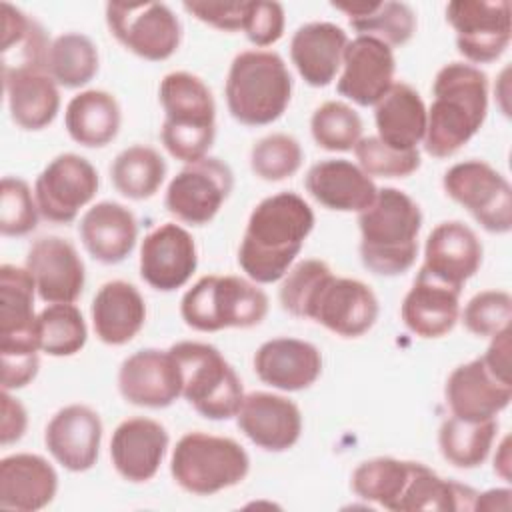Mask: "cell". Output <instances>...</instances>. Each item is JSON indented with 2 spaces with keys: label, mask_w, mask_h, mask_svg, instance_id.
<instances>
[{
  "label": "cell",
  "mask_w": 512,
  "mask_h": 512,
  "mask_svg": "<svg viewBox=\"0 0 512 512\" xmlns=\"http://www.w3.org/2000/svg\"><path fill=\"white\" fill-rule=\"evenodd\" d=\"M510 466V436H506L494 456V472H498L504 480H510Z\"/></svg>",
  "instance_id": "cell-53"
},
{
  "label": "cell",
  "mask_w": 512,
  "mask_h": 512,
  "mask_svg": "<svg viewBox=\"0 0 512 512\" xmlns=\"http://www.w3.org/2000/svg\"><path fill=\"white\" fill-rule=\"evenodd\" d=\"M496 432V418L470 422L450 416L440 426L438 446L448 464L468 470L480 466L488 458Z\"/></svg>",
  "instance_id": "cell-38"
},
{
  "label": "cell",
  "mask_w": 512,
  "mask_h": 512,
  "mask_svg": "<svg viewBox=\"0 0 512 512\" xmlns=\"http://www.w3.org/2000/svg\"><path fill=\"white\" fill-rule=\"evenodd\" d=\"M58 492L54 466L38 454H10L0 460V506L16 512H36Z\"/></svg>",
  "instance_id": "cell-28"
},
{
  "label": "cell",
  "mask_w": 512,
  "mask_h": 512,
  "mask_svg": "<svg viewBox=\"0 0 512 512\" xmlns=\"http://www.w3.org/2000/svg\"><path fill=\"white\" fill-rule=\"evenodd\" d=\"M510 348H512L510 346V328H504L502 332L492 336L490 346L480 356L484 360V364L488 366V370L504 382H512V376H510Z\"/></svg>",
  "instance_id": "cell-51"
},
{
  "label": "cell",
  "mask_w": 512,
  "mask_h": 512,
  "mask_svg": "<svg viewBox=\"0 0 512 512\" xmlns=\"http://www.w3.org/2000/svg\"><path fill=\"white\" fill-rule=\"evenodd\" d=\"M102 420L86 404L60 408L44 430V444L54 460L70 472L90 470L100 454Z\"/></svg>",
  "instance_id": "cell-20"
},
{
  "label": "cell",
  "mask_w": 512,
  "mask_h": 512,
  "mask_svg": "<svg viewBox=\"0 0 512 512\" xmlns=\"http://www.w3.org/2000/svg\"><path fill=\"white\" fill-rule=\"evenodd\" d=\"M38 204L30 186L16 176H4L0 184V232L2 236H26L38 224Z\"/></svg>",
  "instance_id": "cell-46"
},
{
  "label": "cell",
  "mask_w": 512,
  "mask_h": 512,
  "mask_svg": "<svg viewBox=\"0 0 512 512\" xmlns=\"http://www.w3.org/2000/svg\"><path fill=\"white\" fill-rule=\"evenodd\" d=\"M234 188V174L226 162L206 156L186 164L168 184L164 206L180 222L204 226L214 220Z\"/></svg>",
  "instance_id": "cell-11"
},
{
  "label": "cell",
  "mask_w": 512,
  "mask_h": 512,
  "mask_svg": "<svg viewBox=\"0 0 512 512\" xmlns=\"http://www.w3.org/2000/svg\"><path fill=\"white\" fill-rule=\"evenodd\" d=\"M254 372L272 388L284 392L306 390L322 374V354L306 340L272 338L256 350Z\"/></svg>",
  "instance_id": "cell-25"
},
{
  "label": "cell",
  "mask_w": 512,
  "mask_h": 512,
  "mask_svg": "<svg viewBox=\"0 0 512 512\" xmlns=\"http://www.w3.org/2000/svg\"><path fill=\"white\" fill-rule=\"evenodd\" d=\"M36 282L26 268L0 266V364L38 360Z\"/></svg>",
  "instance_id": "cell-12"
},
{
  "label": "cell",
  "mask_w": 512,
  "mask_h": 512,
  "mask_svg": "<svg viewBox=\"0 0 512 512\" xmlns=\"http://www.w3.org/2000/svg\"><path fill=\"white\" fill-rule=\"evenodd\" d=\"M444 396L452 416L470 422L492 420L508 408L512 382L496 378L482 358H474L450 372Z\"/></svg>",
  "instance_id": "cell-22"
},
{
  "label": "cell",
  "mask_w": 512,
  "mask_h": 512,
  "mask_svg": "<svg viewBox=\"0 0 512 512\" xmlns=\"http://www.w3.org/2000/svg\"><path fill=\"white\" fill-rule=\"evenodd\" d=\"M268 314V296L256 282L240 276H202L180 300V316L192 330L218 332L252 328Z\"/></svg>",
  "instance_id": "cell-6"
},
{
  "label": "cell",
  "mask_w": 512,
  "mask_h": 512,
  "mask_svg": "<svg viewBox=\"0 0 512 512\" xmlns=\"http://www.w3.org/2000/svg\"><path fill=\"white\" fill-rule=\"evenodd\" d=\"M78 234L94 260L118 264L126 260L136 246L138 222L126 206L104 200L84 212Z\"/></svg>",
  "instance_id": "cell-29"
},
{
  "label": "cell",
  "mask_w": 512,
  "mask_h": 512,
  "mask_svg": "<svg viewBox=\"0 0 512 512\" xmlns=\"http://www.w3.org/2000/svg\"><path fill=\"white\" fill-rule=\"evenodd\" d=\"M10 118L22 130H42L60 110L58 84L46 68H20L2 72Z\"/></svg>",
  "instance_id": "cell-31"
},
{
  "label": "cell",
  "mask_w": 512,
  "mask_h": 512,
  "mask_svg": "<svg viewBox=\"0 0 512 512\" xmlns=\"http://www.w3.org/2000/svg\"><path fill=\"white\" fill-rule=\"evenodd\" d=\"M28 428V414L22 402L10 396L8 390H2V422H0V440L4 446L18 442Z\"/></svg>",
  "instance_id": "cell-50"
},
{
  "label": "cell",
  "mask_w": 512,
  "mask_h": 512,
  "mask_svg": "<svg viewBox=\"0 0 512 512\" xmlns=\"http://www.w3.org/2000/svg\"><path fill=\"white\" fill-rule=\"evenodd\" d=\"M158 96L164 108L160 140L168 154L184 164L206 158L216 138V102L206 82L184 70L170 72Z\"/></svg>",
  "instance_id": "cell-4"
},
{
  "label": "cell",
  "mask_w": 512,
  "mask_h": 512,
  "mask_svg": "<svg viewBox=\"0 0 512 512\" xmlns=\"http://www.w3.org/2000/svg\"><path fill=\"white\" fill-rule=\"evenodd\" d=\"M358 166L372 178H406L420 168L418 150H394L378 136H364L356 142Z\"/></svg>",
  "instance_id": "cell-45"
},
{
  "label": "cell",
  "mask_w": 512,
  "mask_h": 512,
  "mask_svg": "<svg viewBox=\"0 0 512 512\" xmlns=\"http://www.w3.org/2000/svg\"><path fill=\"white\" fill-rule=\"evenodd\" d=\"M106 24L126 50L150 62L168 60L182 40L180 20L162 2H108Z\"/></svg>",
  "instance_id": "cell-10"
},
{
  "label": "cell",
  "mask_w": 512,
  "mask_h": 512,
  "mask_svg": "<svg viewBox=\"0 0 512 512\" xmlns=\"http://www.w3.org/2000/svg\"><path fill=\"white\" fill-rule=\"evenodd\" d=\"M36 338L40 352L64 358L84 348L88 328L82 312L74 304H50L38 314Z\"/></svg>",
  "instance_id": "cell-41"
},
{
  "label": "cell",
  "mask_w": 512,
  "mask_h": 512,
  "mask_svg": "<svg viewBox=\"0 0 512 512\" xmlns=\"http://www.w3.org/2000/svg\"><path fill=\"white\" fill-rule=\"evenodd\" d=\"M198 266L192 234L180 224L166 222L148 232L140 246V276L160 292L182 288Z\"/></svg>",
  "instance_id": "cell-17"
},
{
  "label": "cell",
  "mask_w": 512,
  "mask_h": 512,
  "mask_svg": "<svg viewBox=\"0 0 512 512\" xmlns=\"http://www.w3.org/2000/svg\"><path fill=\"white\" fill-rule=\"evenodd\" d=\"M446 20L456 32L458 52L474 64L498 60L510 44L508 0H454L446 6Z\"/></svg>",
  "instance_id": "cell-13"
},
{
  "label": "cell",
  "mask_w": 512,
  "mask_h": 512,
  "mask_svg": "<svg viewBox=\"0 0 512 512\" xmlns=\"http://www.w3.org/2000/svg\"><path fill=\"white\" fill-rule=\"evenodd\" d=\"M120 124V104L106 90H84L76 94L64 112L68 136L86 148L108 146L118 136Z\"/></svg>",
  "instance_id": "cell-34"
},
{
  "label": "cell",
  "mask_w": 512,
  "mask_h": 512,
  "mask_svg": "<svg viewBox=\"0 0 512 512\" xmlns=\"http://www.w3.org/2000/svg\"><path fill=\"white\" fill-rule=\"evenodd\" d=\"M166 176V162L158 150L134 144L124 148L110 166L114 188L130 200L152 198Z\"/></svg>",
  "instance_id": "cell-37"
},
{
  "label": "cell",
  "mask_w": 512,
  "mask_h": 512,
  "mask_svg": "<svg viewBox=\"0 0 512 512\" xmlns=\"http://www.w3.org/2000/svg\"><path fill=\"white\" fill-rule=\"evenodd\" d=\"M182 6L188 14L216 30L238 32L244 30L250 2H184Z\"/></svg>",
  "instance_id": "cell-49"
},
{
  "label": "cell",
  "mask_w": 512,
  "mask_h": 512,
  "mask_svg": "<svg viewBox=\"0 0 512 512\" xmlns=\"http://www.w3.org/2000/svg\"><path fill=\"white\" fill-rule=\"evenodd\" d=\"M96 168L78 154H58L38 174L34 198L40 216L54 224H70L98 192Z\"/></svg>",
  "instance_id": "cell-14"
},
{
  "label": "cell",
  "mask_w": 512,
  "mask_h": 512,
  "mask_svg": "<svg viewBox=\"0 0 512 512\" xmlns=\"http://www.w3.org/2000/svg\"><path fill=\"white\" fill-rule=\"evenodd\" d=\"M426 108L424 150L434 158H450L482 128L488 114V76L474 64H444L432 84Z\"/></svg>",
  "instance_id": "cell-2"
},
{
  "label": "cell",
  "mask_w": 512,
  "mask_h": 512,
  "mask_svg": "<svg viewBox=\"0 0 512 512\" xmlns=\"http://www.w3.org/2000/svg\"><path fill=\"white\" fill-rule=\"evenodd\" d=\"M460 292L462 288L450 286L420 268L400 306L404 326L420 338L448 334L460 320Z\"/></svg>",
  "instance_id": "cell-24"
},
{
  "label": "cell",
  "mask_w": 512,
  "mask_h": 512,
  "mask_svg": "<svg viewBox=\"0 0 512 512\" xmlns=\"http://www.w3.org/2000/svg\"><path fill=\"white\" fill-rule=\"evenodd\" d=\"M178 362L182 396L208 420H228L244 400L242 380L220 350L206 342L182 340L168 348Z\"/></svg>",
  "instance_id": "cell-7"
},
{
  "label": "cell",
  "mask_w": 512,
  "mask_h": 512,
  "mask_svg": "<svg viewBox=\"0 0 512 512\" xmlns=\"http://www.w3.org/2000/svg\"><path fill=\"white\" fill-rule=\"evenodd\" d=\"M304 186L318 204L336 212H362L378 192L374 180L344 158H328L310 166Z\"/></svg>",
  "instance_id": "cell-27"
},
{
  "label": "cell",
  "mask_w": 512,
  "mask_h": 512,
  "mask_svg": "<svg viewBox=\"0 0 512 512\" xmlns=\"http://www.w3.org/2000/svg\"><path fill=\"white\" fill-rule=\"evenodd\" d=\"M374 120L378 138L394 150H418L426 134V104L406 82H394L376 102Z\"/></svg>",
  "instance_id": "cell-33"
},
{
  "label": "cell",
  "mask_w": 512,
  "mask_h": 512,
  "mask_svg": "<svg viewBox=\"0 0 512 512\" xmlns=\"http://www.w3.org/2000/svg\"><path fill=\"white\" fill-rule=\"evenodd\" d=\"M464 328L478 338H492L510 328L512 296L506 290H484L468 300L460 310Z\"/></svg>",
  "instance_id": "cell-47"
},
{
  "label": "cell",
  "mask_w": 512,
  "mask_h": 512,
  "mask_svg": "<svg viewBox=\"0 0 512 512\" xmlns=\"http://www.w3.org/2000/svg\"><path fill=\"white\" fill-rule=\"evenodd\" d=\"M482 264V244L474 230L460 220L440 222L426 238L424 264L438 280L462 288Z\"/></svg>",
  "instance_id": "cell-26"
},
{
  "label": "cell",
  "mask_w": 512,
  "mask_h": 512,
  "mask_svg": "<svg viewBox=\"0 0 512 512\" xmlns=\"http://www.w3.org/2000/svg\"><path fill=\"white\" fill-rule=\"evenodd\" d=\"M444 192L492 234L512 230V186L484 160H464L450 166L442 178Z\"/></svg>",
  "instance_id": "cell-9"
},
{
  "label": "cell",
  "mask_w": 512,
  "mask_h": 512,
  "mask_svg": "<svg viewBox=\"0 0 512 512\" xmlns=\"http://www.w3.org/2000/svg\"><path fill=\"white\" fill-rule=\"evenodd\" d=\"M250 472L248 452L228 436L184 434L170 458L174 482L194 496H212L240 484Z\"/></svg>",
  "instance_id": "cell-8"
},
{
  "label": "cell",
  "mask_w": 512,
  "mask_h": 512,
  "mask_svg": "<svg viewBox=\"0 0 512 512\" xmlns=\"http://www.w3.org/2000/svg\"><path fill=\"white\" fill-rule=\"evenodd\" d=\"M224 94L234 120L244 126H266L286 112L292 76L278 52L244 50L230 64Z\"/></svg>",
  "instance_id": "cell-5"
},
{
  "label": "cell",
  "mask_w": 512,
  "mask_h": 512,
  "mask_svg": "<svg viewBox=\"0 0 512 512\" xmlns=\"http://www.w3.org/2000/svg\"><path fill=\"white\" fill-rule=\"evenodd\" d=\"M332 276L330 266L324 260H302L296 266H292L280 286L278 298L282 308L296 316V318H308V308L320 290V286Z\"/></svg>",
  "instance_id": "cell-44"
},
{
  "label": "cell",
  "mask_w": 512,
  "mask_h": 512,
  "mask_svg": "<svg viewBox=\"0 0 512 512\" xmlns=\"http://www.w3.org/2000/svg\"><path fill=\"white\" fill-rule=\"evenodd\" d=\"M378 312V298L368 284L332 274L316 292L308 318L336 336L358 338L374 326Z\"/></svg>",
  "instance_id": "cell-15"
},
{
  "label": "cell",
  "mask_w": 512,
  "mask_h": 512,
  "mask_svg": "<svg viewBox=\"0 0 512 512\" xmlns=\"http://www.w3.org/2000/svg\"><path fill=\"white\" fill-rule=\"evenodd\" d=\"M412 474V460L378 456L356 466L350 486L356 496L396 512L402 492Z\"/></svg>",
  "instance_id": "cell-39"
},
{
  "label": "cell",
  "mask_w": 512,
  "mask_h": 512,
  "mask_svg": "<svg viewBox=\"0 0 512 512\" xmlns=\"http://www.w3.org/2000/svg\"><path fill=\"white\" fill-rule=\"evenodd\" d=\"M236 424L250 442L268 452L292 448L302 434L300 408L290 398L272 392L244 394Z\"/></svg>",
  "instance_id": "cell-21"
},
{
  "label": "cell",
  "mask_w": 512,
  "mask_h": 512,
  "mask_svg": "<svg viewBox=\"0 0 512 512\" xmlns=\"http://www.w3.org/2000/svg\"><path fill=\"white\" fill-rule=\"evenodd\" d=\"M512 492L508 488H494L482 492L474 500V510H508Z\"/></svg>",
  "instance_id": "cell-52"
},
{
  "label": "cell",
  "mask_w": 512,
  "mask_h": 512,
  "mask_svg": "<svg viewBox=\"0 0 512 512\" xmlns=\"http://www.w3.org/2000/svg\"><path fill=\"white\" fill-rule=\"evenodd\" d=\"M394 72L396 58L386 42L374 36H356L344 48L336 90L358 106H376L394 84Z\"/></svg>",
  "instance_id": "cell-16"
},
{
  "label": "cell",
  "mask_w": 512,
  "mask_h": 512,
  "mask_svg": "<svg viewBox=\"0 0 512 512\" xmlns=\"http://www.w3.org/2000/svg\"><path fill=\"white\" fill-rule=\"evenodd\" d=\"M304 160L300 142L290 134H268L250 150L252 172L266 182H280L294 176Z\"/></svg>",
  "instance_id": "cell-43"
},
{
  "label": "cell",
  "mask_w": 512,
  "mask_h": 512,
  "mask_svg": "<svg viewBox=\"0 0 512 512\" xmlns=\"http://www.w3.org/2000/svg\"><path fill=\"white\" fill-rule=\"evenodd\" d=\"M122 398L142 408H166L182 396V376L170 350L144 348L128 356L118 370Z\"/></svg>",
  "instance_id": "cell-18"
},
{
  "label": "cell",
  "mask_w": 512,
  "mask_h": 512,
  "mask_svg": "<svg viewBox=\"0 0 512 512\" xmlns=\"http://www.w3.org/2000/svg\"><path fill=\"white\" fill-rule=\"evenodd\" d=\"M34 282L36 292L46 304H74L84 290L86 270L72 242L60 236L38 238L24 266Z\"/></svg>",
  "instance_id": "cell-19"
},
{
  "label": "cell",
  "mask_w": 512,
  "mask_h": 512,
  "mask_svg": "<svg viewBox=\"0 0 512 512\" xmlns=\"http://www.w3.org/2000/svg\"><path fill=\"white\" fill-rule=\"evenodd\" d=\"M168 442L170 436L160 422L146 416L128 418L112 432L110 458L124 480L142 484L160 470Z\"/></svg>",
  "instance_id": "cell-23"
},
{
  "label": "cell",
  "mask_w": 512,
  "mask_h": 512,
  "mask_svg": "<svg viewBox=\"0 0 512 512\" xmlns=\"http://www.w3.org/2000/svg\"><path fill=\"white\" fill-rule=\"evenodd\" d=\"M360 258L378 276L408 272L418 256L420 206L398 188H380L368 208L358 212Z\"/></svg>",
  "instance_id": "cell-3"
},
{
  "label": "cell",
  "mask_w": 512,
  "mask_h": 512,
  "mask_svg": "<svg viewBox=\"0 0 512 512\" xmlns=\"http://www.w3.org/2000/svg\"><path fill=\"white\" fill-rule=\"evenodd\" d=\"M90 314L98 340L108 346H122L144 328L146 302L134 284L110 280L96 292Z\"/></svg>",
  "instance_id": "cell-32"
},
{
  "label": "cell",
  "mask_w": 512,
  "mask_h": 512,
  "mask_svg": "<svg viewBox=\"0 0 512 512\" xmlns=\"http://www.w3.org/2000/svg\"><path fill=\"white\" fill-rule=\"evenodd\" d=\"M314 142L328 152L354 150L362 138V118L346 102L328 100L320 104L310 118Z\"/></svg>",
  "instance_id": "cell-42"
},
{
  "label": "cell",
  "mask_w": 512,
  "mask_h": 512,
  "mask_svg": "<svg viewBox=\"0 0 512 512\" xmlns=\"http://www.w3.org/2000/svg\"><path fill=\"white\" fill-rule=\"evenodd\" d=\"M98 48L80 32H66L52 40L46 72L58 86L80 88L88 84L98 72Z\"/></svg>",
  "instance_id": "cell-40"
},
{
  "label": "cell",
  "mask_w": 512,
  "mask_h": 512,
  "mask_svg": "<svg viewBox=\"0 0 512 512\" xmlns=\"http://www.w3.org/2000/svg\"><path fill=\"white\" fill-rule=\"evenodd\" d=\"M346 32L332 22H308L290 40V60L302 80L314 88L328 86L342 68Z\"/></svg>",
  "instance_id": "cell-30"
},
{
  "label": "cell",
  "mask_w": 512,
  "mask_h": 512,
  "mask_svg": "<svg viewBox=\"0 0 512 512\" xmlns=\"http://www.w3.org/2000/svg\"><path fill=\"white\" fill-rule=\"evenodd\" d=\"M348 16L358 36H374L392 46L406 44L416 32V14L406 2H332Z\"/></svg>",
  "instance_id": "cell-35"
},
{
  "label": "cell",
  "mask_w": 512,
  "mask_h": 512,
  "mask_svg": "<svg viewBox=\"0 0 512 512\" xmlns=\"http://www.w3.org/2000/svg\"><path fill=\"white\" fill-rule=\"evenodd\" d=\"M314 228V212L296 192H278L256 204L240 248L238 264L256 284L286 276Z\"/></svg>",
  "instance_id": "cell-1"
},
{
  "label": "cell",
  "mask_w": 512,
  "mask_h": 512,
  "mask_svg": "<svg viewBox=\"0 0 512 512\" xmlns=\"http://www.w3.org/2000/svg\"><path fill=\"white\" fill-rule=\"evenodd\" d=\"M284 24V6L280 2L254 0L248 6V18L242 32L254 46L266 48L282 38Z\"/></svg>",
  "instance_id": "cell-48"
},
{
  "label": "cell",
  "mask_w": 512,
  "mask_h": 512,
  "mask_svg": "<svg viewBox=\"0 0 512 512\" xmlns=\"http://www.w3.org/2000/svg\"><path fill=\"white\" fill-rule=\"evenodd\" d=\"M2 72L46 68L50 44L44 28L20 8L2 2Z\"/></svg>",
  "instance_id": "cell-36"
}]
</instances>
